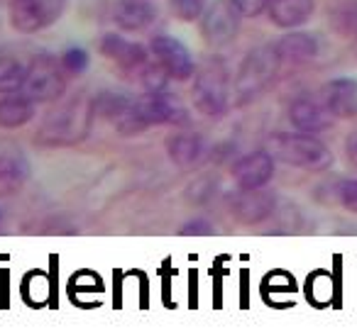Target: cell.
Returning a JSON list of instances; mask_svg holds the SVG:
<instances>
[{"label":"cell","instance_id":"9c48e42d","mask_svg":"<svg viewBox=\"0 0 357 334\" xmlns=\"http://www.w3.org/2000/svg\"><path fill=\"white\" fill-rule=\"evenodd\" d=\"M149 54L172 76V81H189L196 74L191 51L186 49L184 42L172 35H154L152 42H149Z\"/></svg>","mask_w":357,"mask_h":334},{"label":"cell","instance_id":"4fadbf2b","mask_svg":"<svg viewBox=\"0 0 357 334\" xmlns=\"http://www.w3.org/2000/svg\"><path fill=\"white\" fill-rule=\"evenodd\" d=\"M321 98L337 120L357 118V79L340 76L323 86Z\"/></svg>","mask_w":357,"mask_h":334},{"label":"cell","instance_id":"484cf974","mask_svg":"<svg viewBox=\"0 0 357 334\" xmlns=\"http://www.w3.org/2000/svg\"><path fill=\"white\" fill-rule=\"evenodd\" d=\"M89 51L81 49V47H69V49L61 54L59 64L61 69H64V74L69 76H81L86 74V69H89Z\"/></svg>","mask_w":357,"mask_h":334},{"label":"cell","instance_id":"3957f363","mask_svg":"<svg viewBox=\"0 0 357 334\" xmlns=\"http://www.w3.org/2000/svg\"><path fill=\"white\" fill-rule=\"evenodd\" d=\"M194 108L206 118H220L228 113L233 84H230L228 61L223 56H208L194 74Z\"/></svg>","mask_w":357,"mask_h":334},{"label":"cell","instance_id":"4dcf8cb0","mask_svg":"<svg viewBox=\"0 0 357 334\" xmlns=\"http://www.w3.org/2000/svg\"><path fill=\"white\" fill-rule=\"evenodd\" d=\"M0 225H3V212H0Z\"/></svg>","mask_w":357,"mask_h":334},{"label":"cell","instance_id":"44dd1931","mask_svg":"<svg viewBox=\"0 0 357 334\" xmlns=\"http://www.w3.org/2000/svg\"><path fill=\"white\" fill-rule=\"evenodd\" d=\"M27 178V161L20 154H0V196H10L20 191Z\"/></svg>","mask_w":357,"mask_h":334},{"label":"cell","instance_id":"83f0119b","mask_svg":"<svg viewBox=\"0 0 357 334\" xmlns=\"http://www.w3.org/2000/svg\"><path fill=\"white\" fill-rule=\"evenodd\" d=\"M230 3L240 13V17H257L269 6V0H230Z\"/></svg>","mask_w":357,"mask_h":334},{"label":"cell","instance_id":"f1b7e54d","mask_svg":"<svg viewBox=\"0 0 357 334\" xmlns=\"http://www.w3.org/2000/svg\"><path fill=\"white\" fill-rule=\"evenodd\" d=\"M211 232V227H208V222H204V220H196V222H189V225L181 230V234H208Z\"/></svg>","mask_w":357,"mask_h":334},{"label":"cell","instance_id":"cb8c5ba5","mask_svg":"<svg viewBox=\"0 0 357 334\" xmlns=\"http://www.w3.org/2000/svg\"><path fill=\"white\" fill-rule=\"evenodd\" d=\"M172 76L157 64V61H147V64L139 69V84L144 86L147 93H157V90H167Z\"/></svg>","mask_w":357,"mask_h":334},{"label":"cell","instance_id":"277c9868","mask_svg":"<svg viewBox=\"0 0 357 334\" xmlns=\"http://www.w3.org/2000/svg\"><path fill=\"white\" fill-rule=\"evenodd\" d=\"M279 69H282V61H279L274 45L257 47V49L250 51V54L240 61L238 74H235V81H233L235 105H245L257 98V95H262L279 76Z\"/></svg>","mask_w":357,"mask_h":334},{"label":"cell","instance_id":"7402d4cb","mask_svg":"<svg viewBox=\"0 0 357 334\" xmlns=\"http://www.w3.org/2000/svg\"><path fill=\"white\" fill-rule=\"evenodd\" d=\"M27 66L15 56H0V93H17L22 90Z\"/></svg>","mask_w":357,"mask_h":334},{"label":"cell","instance_id":"2e32d148","mask_svg":"<svg viewBox=\"0 0 357 334\" xmlns=\"http://www.w3.org/2000/svg\"><path fill=\"white\" fill-rule=\"evenodd\" d=\"M157 20L154 0H118L113 6V22L120 30L142 32Z\"/></svg>","mask_w":357,"mask_h":334},{"label":"cell","instance_id":"9a60e30c","mask_svg":"<svg viewBox=\"0 0 357 334\" xmlns=\"http://www.w3.org/2000/svg\"><path fill=\"white\" fill-rule=\"evenodd\" d=\"M274 210V196L267 193L264 188H255V191H243L235 193L230 198V212L238 217L245 225H255V222H262L272 215Z\"/></svg>","mask_w":357,"mask_h":334},{"label":"cell","instance_id":"f546056e","mask_svg":"<svg viewBox=\"0 0 357 334\" xmlns=\"http://www.w3.org/2000/svg\"><path fill=\"white\" fill-rule=\"evenodd\" d=\"M345 154H347V159H350V164L357 168V132H352L350 137H347V142H345Z\"/></svg>","mask_w":357,"mask_h":334},{"label":"cell","instance_id":"8992f818","mask_svg":"<svg viewBox=\"0 0 357 334\" xmlns=\"http://www.w3.org/2000/svg\"><path fill=\"white\" fill-rule=\"evenodd\" d=\"M66 10V0H10L8 17L20 35H37L52 27Z\"/></svg>","mask_w":357,"mask_h":334},{"label":"cell","instance_id":"ba28073f","mask_svg":"<svg viewBox=\"0 0 357 334\" xmlns=\"http://www.w3.org/2000/svg\"><path fill=\"white\" fill-rule=\"evenodd\" d=\"M240 30V13L233 8L230 0H213L201 15V35L206 45L213 49L233 45Z\"/></svg>","mask_w":357,"mask_h":334},{"label":"cell","instance_id":"30bf717a","mask_svg":"<svg viewBox=\"0 0 357 334\" xmlns=\"http://www.w3.org/2000/svg\"><path fill=\"white\" fill-rule=\"evenodd\" d=\"M137 110L149 127H152V125H174V127H184V125H189V120H191L186 105L181 103L176 95L167 93V90L139 95Z\"/></svg>","mask_w":357,"mask_h":334},{"label":"cell","instance_id":"52a82bcc","mask_svg":"<svg viewBox=\"0 0 357 334\" xmlns=\"http://www.w3.org/2000/svg\"><path fill=\"white\" fill-rule=\"evenodd\" d=\"M93 103H96V115L108 120V122L113 125L120 134H125V137H132V134H139L149 127L137 110V98L132 100L123 93H110V90H105V93L96 95Z\"/></svg>","mask_w":357,"mask_h":334},{"label":"cell","instance_id":"ac0fdd59","mask_svg":"<svg viewBox=\"0 0 357 334\" xmlns=\"http://www.w3.org/2000/svg\"><path fill=\"white\" fill-rule=\"evenodd\" d=\"M316 10V0H269L267 15L279 30H296L306 25Z\"/></svg>","mask_w":357,"mask_h":334},{"label":"cell","instance_id":"603a6c76","mask_svg":"<svg viewBox=\"0 0 357 334\" xmlns=\"http://www.w3.org/2000/svg\"><path fill=\"white\" fill-rule=\"evenodd\" d=\"M331 25L337 35L357 37V0H342L331 8Z\"/></svg>","mask_w":357,"mask_h":334},{"label":"cell","instance_id":"5b68a950","mask_svg":"<svg viewBox=\"0 0 357 334\" xmlns=\"http://www.w3.org/2000/svg\"><path fill=\"white\" fill-rule=\"evenodd\" d=\"M64 88H66L64 69H61L59 61L50 54L35 56L32 64L27 66L22 93L35 100V103H52V100L64 95Z\"/></svg>","mask_w":357,"mask_h":334},{"label":"cell","instance_id":"ffe728a7","mask_svg":"<svg viewBox=\"0 0 357 334\" xmlns=\"http://www.w3.org/2000/svg\"><path fill=\"white\" fill-rule=\"evenodd\" d=\"M35 118V100L25 93H6L0 98V127L17 129L25 127Z\"/></svg>","mask_w":357,"mask_h":334},{"label":"cell","instance_id":"7a4b0ae2","mask_svg":"<svg viewBox=\"0 0 357 334\" xmlns=\"http://www.w3.org/2000/svg\"><path fill=\"white\" fill-rule=\"evenodd\" d=\"M267 152L274 161L303 171H326L333 166V152L326 142L308 132H277L267 139Z\"/></svg>","mask_w":357,"mask_h":334},{"label":"cell","instance_id":"6da1fadb","mask_svg":"<svg viewBox=\"0 0 357 334\" xmlns=\"http://www.w3.org/2000/svg\"><path fill=\"white\" fill-rule=\"evenodd\" d=\"M96 118V103L86 93H79L56 108L50 118L42 122L37 142L45 147H71L81 142L91 132Z\"/></svg>","mask_w":357,"mask_h":334},{"label":"cell","instance_id":"4316f807","mask_svg":"<svg viewBox=\"0 0 357 334\" xmlns=\"http://www.w3.org/2000/svg\"><path fill=\"white\" fill-rule=\"evenodd\" d=\"M337 200L345 207L347 212H355L357 215V178H345L337 186Z\"/></svg>","mask_w":357,"mask_h":334},{"label":"cell","instance_id":"e0dca14e","mask_svg":"<svg viewBox=\"0 0 357 334\" xmlns=\"http://www.w3.org/2000/svg\"><path fill=\"white\" fill-rule=\"evenodd\" d=\"M282 66H303L318 56V42L308 32H289L274 45Z\"/></svg>","mask_w":357,"mask_h":334},{"label":"cell","instance_id":"d4e9b609","mask_svg":"<svg viewBox=\"0 0 357 334\" xmlns=\"http://www.w3.org/2000/svg\"><path fill=\"white\" fill-rule=\"evenodd\" d=\"M169 8L181 22H196L208 8V0H169Z\"/></svg>","mask_w":357,"mask_h":334},{"label":"cell","instance_id":"5bb4252c","mask_svg":"<svg viewBox=\"0 0 357 334\" xmlns=\"http://www.w3.org/2000/svg\"><path fill=\"white\" fill-rule=\"evenodd\" d=\"M100 54L125 71H139L149 61V51L142 45L125 40L123 35H115V32L100 40Z\"/></svg>","mask_w":357,"mask_h":334},{"label":"cell","instance_id":"8fae6325","mask_svg":"<svg viewBox=\"0 0 357 334\" xmlns=\"http://www.w3.org/2000/svg\"><path fill=\"white\" fill-rule=\"evenodd\" d=\"M335 120L337 118L326 108L323 98H316V95H298L289 105V122L298 132H308V134L328 132L335 125Z\"/></svg>","mask_w":357,"mask_h":334},{"label":"cell","instance_id":"7c38bea8","mask_svg":"<svg viewBox=\"0 0 357 334\" xmlns=\"http://www.w3.org/2000/svg\"><path fill=\"white\" fill-rule=\"evenodd\" d=\"M233 181L243 191H255V188H264L274 178V157L267 149H257L245 157H240L233 164Z\"/></svg>","mask_w":357,"mask_h":334},{"label":"cell","instance_id":"d6986e66","mask_svg":"<svg viewBox=\"0 0 357 334\" xmlns=\"http://www.w3.org/2000/svg\"><path fill=\"white\" fill-rule=\"evenodd\" d=\"M206 142L201 134L196 132H174L172 137H167V157L172 164L181 168H189L204 157Z\"/></svg>","mask_w":357,"mask_h":334}]
</instances>
